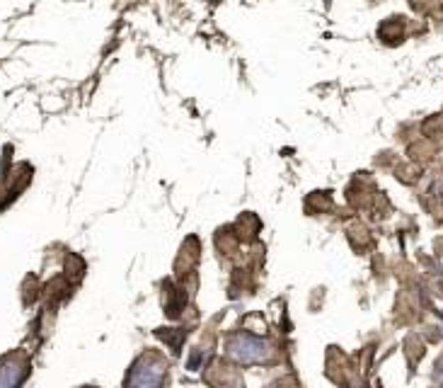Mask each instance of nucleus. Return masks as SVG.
Instances as JSON below:
<instances>
[{"label":"nucleus","mask_w":443,"mask_h":388,"mask_svg":"<svg viewBox=\"0 0 443 388\" xmlns=\"http://www.w3.org/2000/svg\"><path fill=\"white\" fill-rule=\"evenodd\" d=\"M29 376V360L22 352L0 360V388H20Z\"/></svg>","instance_id":"3"},{"label":"nucleus","mask_w":443,"mask_h":388,"mask_svg":"<svg viewBox=\"0 0 443 388\" xmlns=\"http://www.w3.org/2000/svg\"><path fill=\"white\" fill-rule=\"evenodd\" d=\"M158 335H160V338L163 340H168V343H170V347H173V352H175V355H177V352H180V345H182V340H185V330H177V335H173V333H170V330H158Z\"/></svg>","instance_id":"4"},{"label":"nucleus","mask_w":443,"mask_h":388,"mask_svg":"<svg viewBox=\"0 0 443 388\" xmlns=\"http://www.w3.org/2000/svg\"><path fill=\"white\" fill-rule=\"evenodd\" d=\"M85 388H92V386H85Z\"/></svg>","instance_id":"6"},{"label":"nucleus","mask_w":443,"mask_h":388,"mask_svg":"<svg viewBox=\"0 0 443 388\" xmlns=\"http://www.w3.org/2000/svg\"><path fill=\"white\" fill-rule=\"evenodd\" d=\"M168 379V364L163 362L160 355L155 352H146L131 364L124 388H163Z\"/></svg>","instance_id":"2"},{"label":"nucleus","mask_w":443,"mask_h":388,"mask_svg":"<svg viewBox=\"0 0 443 388\" xmlns=\"http://www.w3.org/2000/svg\"><path fill=\"white\" fill-rule=\"evenodd\" d=\"M226 355L238 364H271L276 360L274 345L250 333L230 335L226 343Z\"/></svg>","instance_id":"1"},{"label":"nucleus","mask_w":443,"mask_h":388,"mask_svg":"<svg viewBox=\"0 0 443 388\" xmlns=\"http://www.w3.org/2000/svg\"><path fill=\"white\" fill-rule=\"evenodd\" d=\"M274 388H283V386H274Z\"/></svg>","instance_id":"5"}]
</instances>
